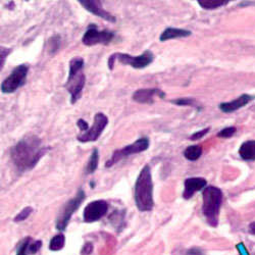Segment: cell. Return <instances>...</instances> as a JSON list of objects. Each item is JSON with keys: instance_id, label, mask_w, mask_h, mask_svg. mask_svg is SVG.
<instances>
[{"instance_id": "obj_1", "label": "cell", "mask_w": 255, "mask_h": 255, "mask_svg": "<svg viewBox=\"0 0 255 255\" xmlns=\"http://www.w3.org/2000/svg\"><path fill=\"white\" fill-rule=\"evenodd\" d=\"M48 150L43 147L39 137L31 135L18 141L10 150V157L20 172L32 169Z\"/></svg>"}, {"instance_id": "obj_2", "label": "cell", "mask_w": 255, "mask_h": 255, "mask_svg": "<svg viewBox=\"0 0 255 255\" xmlns=\"http://www.w3.org/2000/svg\"><path fill=\"white\" fill-rule=\"evenodd\" d=\"M135 202L140 211H150L153 208V182L149 165H145L135 184Z\"/></svg>"}, {"instance_id": "obj_3", "label": "cell", "mask_w": 255, "mask_h": 255, "mask_svg": "<svg viewBox=\"0 0 255 255\" xmlns=\"http://www.w3.org/2000/svg\"><path fill=\"white\" fill-rule=\"evenodd\" d=\"M202 197L203 215L211 227H217L219 224L221 206L223 203L222 190L215 186H208L204 189Z\"/></svg>"}, {"instance_id": "obj_4", "label": "cell", "mask_w": 255, "mask_h": 255, "mask_svg": "<svg viewBox=\"0 0 255 255\" xmlns=\"http://www.w3.org/2000/svg\"><path fill=\"white\" fill-rule=\"evenodd\" d=\"M84 59L81 57H75L70 61L69 78L65 85V88L71 94V103L75 104L82 96L86 77L83 73Z\"/></svg>"}, {"instance_id": "obj_5", "label": "cell", "mask_w": 255, "mask_h": 255, "mask_svg": "<svg viewBox=\"0 0 255 255\" xmlns=\"http://www.w3.org/2000/svg\"><path fill=\"white\" fill-rule=\"evenodd\" d=\"M154 59V54L150 50L144 51L141 55L133 56L127 53H115L111 55L109 59V68L110 70L114 69L116 60H119L122 65L131 66L134 69H144L148 67Z\"/></svg>"}, {"instance_id": "obj_6", "label": "cell", "mask_w": 255, "mask_h": 255, "mask_svg": "<svg viewBox=\"0 0 255 255\" xmlns=\"http://www.w3.org/2000/svg\"><path fill=\"white\" fill-rule=\"evenodd\" d=\"M148 147H149V139H148L147 137H142V138L138 139L137 141H135L134 143H132L130 145H127L126 147L122 148V149L116 150L113 153L112 157L108 160V162L105 163V165H106V167H111L114 164H116L117 162H119L120 160H122L128 156L147 150Z\"/></svg>"}, {"instance_id": "obj_7", "label": "cell", "mask_w": 255, "mask_h": 255, "mask_svg": "<svg viewBox=\"0 0 255 255\" xmlns=\"http://www.w3.org/2000/svg\"><path fill=\"white\" fill-rule=\"evenodd\" d=\"M85 197H86L85 196V192L82 189H80L78 191L77 195L74 198H72L71 200H69L65 205H63V207L61 208V210L59 212L57 221H56V228L58 230L63 231L67 228L72 216L75 214V211L80 207V205L84 201Z\"/></svg>"}, {"instance_id": "obj_8", "label": "cell", "mask_w": 255, "mask_h": 255, "mask_svg": "<svg viewBox=\"0 0 255 255\" xmlns=\"http://www.w3.org/2000/svg\"><path fill=\"white\" fill-rule=\"evenodd\" d=\"M29 68L26 65H19L2 82L1 91L3 93H13L26 83Z\"/></svg>"}, {"instance_id": "obj_9", "label": "cell", "mask_w": 255, "mask_h": 255, "mask_svg": "<svg viewBox=\"0 0 255 255\" xmlns=\"http://www.w3.org/2000/svg\"><path fill=\"white\" fill-rule=\"evenodd\" d=\"M114 38L115 34L112 31H99L95 25H90L87 31L85 32L82 42L86 46H93L96 44H109Z\"/></svg>"}, {"instance_id": "obj_10", "label": "cell", "mask_w": 255, "mask_h": 255, "mask_svg": "<svg viewBox=\"0 0 255 255\" xmlns=\"http://www.w3.org/2000/svg\"><path fill=\"white\" fill-rule=\"evenodd\" d=\"M108 125H109V118L102 113H97L94 116V123L92 127L84 134L79 135L78 141L82 143L96 141L100 137V135L102 134V132L104 131V129Z\"/></svg>"}, {"instance_id": "obj_11", "label": "cell", "mask_w": 255, "mask_h": 255, "mask_svg": "<svg viewBox=\"0 0 255 255\" xmlns=\"http://www.w3.org/2000/svg\"><path fill=\"white\" fill-rule=\"evenodd\" d=\"M109 209V204L104 200H95L90 202L84 209V221L94 223L105 216Z\"/></svg>"}, {"instance_id": "obj_12", "label": "cell", "mask_w": 255, "mask_h": 255, "mask_svg": "<svg viewBox=\"0 0 255 255\" xmlns=\"http://www.w3.org/2000/svg\"><path fill=\"white\" fill-rule=\"evenodd\" d=\"M80 4L83 5V7L85 9H87L89 12L105 20H108V22H111V23L117 22V18L112 13L102 8L101 1H96V0H87V1H85V0H82V1H80Z\"/></svg>"}, {"instance_id": "obj_13", "label": "cell", "mask_w": 255, "mask_h": 255, "mask_svg": "<svg viewBox=\"0 0 255 255\" xmlns=\"http://www.w3.org/2000/svg\"><path fill=\"white\" fill-rule=\"evenodd\" d=\"M155 95H158L160 98L165 97V93L157 88H151V89H139L134 92L132 98L134 101L142 104H152L154 102L153 97Z\"/></svg>"}, {"instance_id": "obj_14", "label": "cell", "mask_w": 255, "mask_h": 255, "mask_svg": "<svg viewBox=\"0 0 255 255\" xmlns=\"http://www.w3.org/2000/svg\"><path fill=\"white\" fill-rule=\"evenodd\" d=\"M206 184H207V182L203 178H189V179H187L184 183L185 189H184L183 197L185 199H190L194 195L195 192H198V191L205 188Z\"/></svg>"}, {"instance_id": "obj_15", "label": "cell", "mask_w": 255, "mask_h": 255, "mask_svg": "<svg viewBox=\"0 0 255 255\" xmlns=\"http://www.w3.org/2000/svg\"><path fill=\"white\" fill-rule=\"evenodd\" d=\"M253 99V96L248 95V94H243L240 97H238L237 99L233 100L231 102H224L220 104V110L226 114H230L235 111H238L246 104H248L251 100Z\"/></svg>"}, {"instance_id": "obj_16", "label": "cell", "mask_w": 255, "mask_h": 255, "mask_svg": "<svg viewBox=\"0 0 255 255\" xmlns=\"http://www.w3.org/2000/svg\"><path fill=\"white\" fill-rule=\"evenodd\" d=\"M191 35V32L188 30H184V29H177V28H167L165 29L159 39L161 42L167 41V40H172V39H177V38H184V37H188Z\"/></svg>"}, {"instance_id": "obj_17", "label": "cell", "mask_w": 255, "mask_h": 255, "mask_svg": "<svg viewBox=\"0 0 255 255\" xmlns=\"http://www.w3.org/2000/svg\"><path fill=\"white\" fill-rule=\"evenodd\" d=\"M239 154L244 160H255V141L251 140L244 142L240 147Z\"/></svg>"}, {"instance_id": "obj_18", "label": "cell", "mask_w": 255, "mask_h": 255, "mask_svg": "<svg viewBox=\"0 0 255 255\" xmlns=\"http://www.w3.org/2000/svg\"><path fill=\"white\" fill-rule=\"evenodd\" d=\"M202 154V148L200 145H191L187 147L184 151V156L190 161L197 160Z\"/></svg>"}, {"instance_id": "obj_19", "label": "cell", "mask_w": 255, "mask_h": 255, "mask_svg": "<svg viewBox=\"0 0 255 255\" xmlns=\"http://www.w3.org/2000/svg\"><path fill=\"white\" fill-rule=\"evenodd\" d=\"M198 3L202 8L211 10L227 5L229 1H223V0H203V1H198Z\"/></svg>"}, {"instance_id": "obj_20", "label": "cell", "mask_w": 255, "mask_h": 255, "mask_svg": "<svg viewBox=\"0 0 255 255\" xmlns=\"http://www.w3.org/2000/svg\"><path fill=\"white\" fill-rule=\"evenodd\" d=\"M98 161H99L98 149H96V148H94L92 153H91L90 159H89V161H88L87 167H86V174H93V173L96 171V168L98 167Z\"/></svg>"}, {"instance_id": "obj_21", "label": "cell", "mask_w": 255, "mask_h": 255, "mask_svg": "<svg viewBox=\"0 0 255 255\" xmlns=\"http://www.w3.org/2000/svg\"><path fill=\"white\" fill-rule=\"evenodd\" d=\"M65 242H66L65 236H63L62 234H58V235L54 236L51 239L50 244H49V248L52 251H58V250L62 249L63 246H65Z\"/></svg>"}, {"instance_id": "obj_22", "label": "cell", "mask_w": 255, "mask_h": 255, "mask_svg": "<svg viewBox=\"0 0 255 255\" xmlns=\"http://www.w3.org/2000/svg\"><path fill=\"white\" fill-rule=\"evenodd\" d=\"M236 128L235 127H228L223 129L221 132L218 133V137L220 138H231L236 133Z\"/></svg>"}, {"instance_id": "obj_23", "label": "cell", "mask_w": 255, "mask_h": 255, "mask_svg": "<svg viewBox=\"0 0 255 255\" xmlns=\"http://www.w3.org/2000/svg\"><path fill=\"white\" fill-rule=\"evenodd\" d=\"M32 211H33V208L30 207V206L24 208V209H23L22 211H20L19 214L14 218V222H23V221H25V220L28 219V217L32 214Z\"/></svg>"}, {"instance_id": "obj_24", "label": "cell", "mask_w": 255, "mask_h": 255, "mask_svg": "<svg viewBox=\"0 0 255 255\" xmlns=\"http://www.w3.org/2000/svg\"><path fill=\"white\" fill-rule=\"evenodd\" d=\"M30 242H31V238H30V237H27V238L22 242V244H20V245L18 246L16 255H27L29 246H30V244H31Z\"/></svg>"}, {"instance_id": "obj_25", "label": "cell", "mask_w": 255, "mask_h": 255, "mask_svg": "<svg viewBox=\"0 0 255 255\" xmlns=\"http://www.w3.org/2000/svg\"><path fill=\"white\" fill-rule=\"evenodd\" d=\"M60 46V38L59 36H53L49 39V50L51 53L55 52Z\"/></svg>"}, {"instance_id": "obj_26", "label": "cell", "mask_w": 255, "mask_h": 255, "mask_svg": "<svg viewBox=\"0 0 255 255\" xmlns=\"http://www.w3.org/2000/svg\"><path fill=\"white\" fill-rule=\"evenodd\" d=\"M209 128H206V129H203V130H201V131H199V132H196V133H194L192 136L190 137V140H192V141H195V140H199V139H201V138H203L208 132H209Z\"/></svg>"}, {"instance_id": "obj_27", "label": "cell", "mask_w": 255, "mask_h": 255, "mask_svg": "<svg viewBox=\"0 0 255 255\" xmlns=\"http://www.w3.org/2000/svg\"><path fill=\"white\" fill-rule=\"evenodd\" d=\"M174 104L177 105H193L194 100L193 99H190V98H181V99H176L172 101Z\"/></svg>"}, {"instance_id": "obj_28", "label": "cell", "mask_w": 255, "mask_h": 255, "mask_svg": "<svg viewBox=\"0 0 255 255\" xmlns=\"http://www.w3.org/2000/svg\"><path fill=\"white\" fill-rule=\"evenodd\" d=\"M41 246H42V241H35L34 243L30 244L28 252L31 254H35L38 252V250L41 248Z\"/></svg>"}, {"instance_id": "obj_29", "label": "cell", "mask_w": 255, "mask_h": 255, "mask_svg": "<svg viewBox=\"0 0 255 255\" xmlns=\"http://www.w3.org/2000/svg\"><path fill=\"white\" fill-rule=\"evenodd\" d=\"M10 51H11V49H7V48H5V47H1L0 48V55H1V69L3 68V66H4V60H5V58L7 57V55L10 53Z\"/></svg>"}, {"instance_id": "obj_30", "label": "cell", "mask_w": 255, "mask_h": 255, "mask_svg": "<svg viewBox=\"0 0 255 255\" xmlns=\"http://www.w3.org/2000/svg\"><path fill=\"white\" fill-rule=\"evenodd\" d=\"M77 125L80 128L81 131H88V124H87V122H85L84 120H82V119L78 120Z\"/></svg>"}, {"instance_id": "obj_31", "label": "cell", "mask_w": 255, "mask_h": 255, "mask_svg": "<svg viewBox=\"0 0 255 255\" xmlns=\"http://www.w3.org/2000/svg\"><path fill=\"white\" fill-rule=\"evenodd\" d=\"M92 249H93L92 244H91V243H88V244H86V245L84 246L83 252H84V253H86V254H89V253H91V252H92Z\"/></svg>"}, {"instance_id": "obj_32", "label": "cell", "mask_w": 255, "mask_h": 255, "mask_svg": "<svg viewBox=\"0 0 255 255\" xmlns=\"http://www.w3.org/2000/svg\"><path fill=\"white\" fill-rule=\"evenodd\" d=\"M188 255H203V254L199 249L193 248V249H191V250L188 251Z\"/></svg>"}, {"instance_id": "obj_33", "label": "cell", "mask_w": 255, "mask_h": 255, "mask_svg": "<svg viewBox=\"0 0 255 255\" xmlns=\"http://www.w3.org/2000/svg\"><path fill=\"white\" fill-rule=\"evenodd\" d=\"M249 233L252 234V235H255V222L250 224V226H249Z\"/></svg>"}]
</instances>
